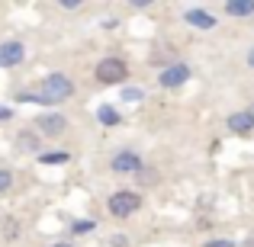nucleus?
<instances>
[{"mask_svg": "<svg viewBox=\"0 0 254 247\" xmlns=\"http://www.w3.org/2000/svg\"><path fill=\"white\" fill-rule=\"evenodd\" d=\"M71 93H74V84L64 74H49L36 90L19 93V99H23V103H64Z\"/></svg>", "mask_w": 254, "mask_h": 247, "instance_id": "1", "label": "nucleus"}, {"mask_svg": "<svg viewBox=\"0 0 254 247\" xmlns=\"http://www.w3.org/2000/svg\"><path fill=\"white\" fill-rule=\"evenodd\" d=\"M110 212L116 218H129L132 212H138V205H142V196L138 193H132V190H119V193H113L110 196Z\"/></svg>", "mask_w": 254, "mask_h": 247, "instance_id": "2", "label": "nucleus"}, {"mask_svg": "<svg viewBox=\"0 0 254 247\" xmlns=\"http://www.w3.org/2000/svg\"><path fill=\"white\" fill-rule=\"evenodd\" d=\"M126 74H129V68H126L123 58H103L97 64V81L100 84H123Z\"/></svg>", "mask_w": 254, "mask_h": 247, "instance_id": "3", "label": "nucleus"}, {"mask_svg": "<svg viewBox=\"0 0 254 247\" xmlns=\"http://www.w3.org/2000/svg\"><path fill=\"white\" fill-rule=\"evenodd\" d=\"M36 125H39V132H42V135L58 138V135H64V129H68V119L58 116V112H45V116H39Z\"/></svg>", "mask_w": 254, "mask_h": 247, "instance_id": "4", "label": "nucleus"}, {"mask_svg": "<svg viewBox=\"0 0 254 247\" xmlns=\"http://www.w3.org/2000/svg\"><path fill=\"white\" fill-rule=\"evenodd\" d=\"M187 81H190V68L187 64H171V68H164L161 74H158V84L161 87H184Z\"/></svg>", "mask_w": 254, "mask_h": 247, "instance_id": "5", "label": "nucleus"}, {"mask_svg": "<svg viewBox=\"0 0 254 247\" xmlns=\"http://www.w3.org/2000/svg\"><path fill=\"white\" fill-rule=\"evenodd\" d=\"M113 170L116 173H138L142 170V157H138L135 151H119V154L113 157Z\"/></svg>", "mask_w": 254, "mask_h": 247, "instance_id": "6", "label": "nucleus"}, {"mask_svg": "<svg viewBox=\"0 0 254 247\" xmlns=\"http://www.w3.org/2000/svg\"><path fill=\"white\" fill-rule=\"evenodd\" d=\"M23 58H26L23 42H3L0 45V68H13V64H19Z\"/></svg>", "mask_w": 254, "mask_h": 247, "instance_id": "7", "label": "nucleus"}, {"mask_svg": "<svg viewBox=\"0 0 254 247\" xmlns=\"http://www.w3.org/2000/svg\"><path fill=\"white\" fill-rule=\"evenodd\" d=\"M229 129L235 132V135H248V132H254V112L251 109L232 112V116H229Z\"/></svg>", "mask_w": 254, "mask_h": 247, "instance_id": "8", "label": "nucleus"}, {"mask_svg": "<svg viewBox=\"0 0 254 247\" xmlns=\"http://www.w3.org/2000/svg\"><path fill=\"white\" fill-rule=\"evenodd\" d=\"M184 19H187L190 26H196V29H212V26H216V16H212V13H206V10H199V6L187 10Z\"/></svg>", "mask_w": 254, "mask_h": 247, "instance_id": "9", "label": "nucleus"}, {"mask_svg": "<svg viewBox=\"0 0 254 247\" xmlns=\"http://www.w3.org/2000/svg\"><path fill=\"white\" fill-rule=\"evenodd\" d=\"M225 13H229V16H251L254 0H232V3H225Z\"/></svg>", "mask_w": 254, "mask_h": 247, "instance_id": "10", "label": "nucleus"}, {"mask_svg": "<svg viewBox=\"0 0 254 247\" xmlns=\"http://www.w3.org/2000/svg\"><path fill=\"white\" fill-rule=\"evenodd\" d=\"M97 119H100V125H119V112L113 109V106H100Z\"/></svg>", "mask_w": 254, "mask_h": 247, "instance_id": "11", "label": "nucleus"}, {"mask_svg": "<svg viewBox=\"0 0 254 247\" xmlns=\"http://www.w3.org/2000/svg\"><path fill=\"white\" fill-rule=\"evenodd\" d=\"M93 228H97V225H93L90 218H77V222H71V231H74V235H90Z\"/></svg>", "mask_w": 254, "mask_h": 247, "instance_id": "12", "label": "nucleus"}, {"mask_svg": "<svg viewBox=\"0 0 254 247\" xmlns=\"http://www.w3.org/2000/svg\"><path fill=\"white\" fill-rule=\"evenodd\" d=\"M123 99H126V103H138V99H142V90H138V87H126Z\"/></svg>", "mask_w": 254, "mask_h": 247, "instance_id": "13", "label": "nucleus"}, {"mask_svg": "<svg viewBox=\"0 0 254 247\" xmlns=\"http://www.w3.org/2000/svg\"><path fill=\"white\" fill-rule=\"evenodd\" d=\"M39 161H42V164H64V161H68V154H64V151H58V154H42Z\"/></svg>", "mask_w": 254, "mask_h": 247, "instance_id": "14", "label": "nucleus"}, {"mask_svg": "<svg viewBox=\"0 0 254 247\" xmlns=\"http://www.w3.org/2000/svg\"><path fill=\"white\" fill-rule=\"evenodd\" d=\"M13 186V173L10 170H0V193H6Z\"/></svg>", "mask_w": 254, "mask_h": 247, "instance_id": "15", "label": "nucleus"}, {"mask_svg": "<svg viewBox=\"0 0 254 247\" xmlns=\"http://www.w3.org/2000/svg\"><path fill=\"white\" fill-rule=\"evenodd\" d=\"M206 247H235V244H232V241H209Z\"/></svg>", "mask_w": 254, "mask_h": 247, "instance_id": "16", "label": "nucleus"}, {"mask_svg": "<svg viewBox=\"0 0 254 247\" xmlns=\"http://www.w3.org/2000/svg\"><path fill=\"white\" fill-rule=\"evenodd\" d=\"M3 119H10V109H6V106H0V122H3Z\"/></svg>", "mask_w": 254, "mask_h": 247, "instance_id": "17", "label": "nucleus"}, {"mask_svg": "<svg viewBox=\"0 0 254 247\" xmlns=\"http://www.w3.org/2000/svg\"><path fill=\"white\" fill-rule=\"evenodd\" d=\"M248 64H251V68H254V49L248 51Z\"/></svg>", "mask_w": 254, "mask_h": 247, "instance_id": "18", "label": "nucleus"}, {"mask_svg": "<svg viewBox=\"0 0 254 247\" xmlns=\"http://www.w3.org/2000/svg\"><path fill=\"white\" fill-rule=\"evenodd\" d=\"M52 247H71V244H52Z\"/></svg>", "mask_w": 254, "mask_h": 247, "instance_id": "19", "label": "nucleus"}]
</instances>
